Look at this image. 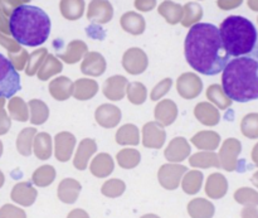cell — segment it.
Here are the masks:
<instances>
[{"label":"cell","instance_id":"obj_1","mask_svg":"<svg viewBox=\"0 0 258 218\" xmlns=\"http://www.w3.org/2000/svg\"><path fill=\"white\" fill-rule=\"evenodd\" d=\"M186 62L199 73L216 76L223 72L231 61L218 27L211 23L191 25L184 43Z\"/></svg>","mask_w":258,"mask_h":218},{"label":"cell","instance_id":"obj_2","mask_svg":"<svg viewBox=\"0 0 258 218\" xmlns=\"http://www.w3.org/2000/svg\"><path fill=\"white\" fill-rule=\"evenodd\" d=\"M222 87L236 102H249L258 98V61L251 56L234 57L223 70Z\"/></svg>","mask_w":258,"mask_h":218},{"label":"cell","instance_id":"obj_3","mask_svg":"<svg viewBox=\"0 0 258 218\" xmlns=\"http://www.w3.org/2000/svg\"><path fill=\"white\" fill-rule=\"evenodd\" d=\"M50 25L49 15L34 5H19L13 10L9 18L10 34L25 47H38L47 42Z\"/></svg>","mask_w":258,"mask_h":218},{"label":"cell","instance_id":"obj_4","mask_svg":"<svg viewBox=\"0 0 258 218\" xmlns=\"http://www.w3.org/2000/svg\"><path fill=\"white\" fill-rule=\"evenodd\" d=\"M219 30L227 52L233 57L251 54L258 40V33L253 23L241 15L226 18Z\"/></svg>","mask_w":258,"mask_h":218},{"label":"cell","instance_id":"obj_5","mask_svg":"<svg viewBox=\"0 0 258 218\" xmlns=\"http://www.w3.org/2000/svg\"><path fill=\"white\" fill-rule=\"evenodd\" d=\"M20 76L13 63L0 53V98H10L20 91Z\"/></svg>","mask_w":258,"mask_h":218},{"label":"cell","instance_id":"obj_6","mask_svg":"<svg viewBox=\"0 0 258 218\" xmlns=\"http://www.w3.org/2000/svg\"><path fill=\"white\" fill-rule=\"evenodd\" d=\"M251 57H253V58H256V60L258 61V40H257V43H256V45H254V48H253V50H252L251 52Z\"/></svg>","mask_w":258,"mask_h":218},{"label":"cell","instance_id":"obj_7","mask_svg":"<svg viewBox=\"0 0 258 218\" xmlns=\"http://www.w3.org/2000/svg\"><path fill=\"white\" fill-rule=\"evenodd\" d=\"M257 146H258V145H257ZM257 151H258V148H257Z\"/></svg>","mask_w":258,"mask_h":218},{"label":"cell","instance_id":"obj_8","mask_svg":"<svg viewBox=\"0 0 258 218\" xmlns=\"http://www.w3.org/2000/svg\"><path fill=\"white\" fill-rule=\"evenodd\" d=\"M257 177H258V174H257Z\"/></svg>","mask_w":258,"mask_h":218}]
</instances>
